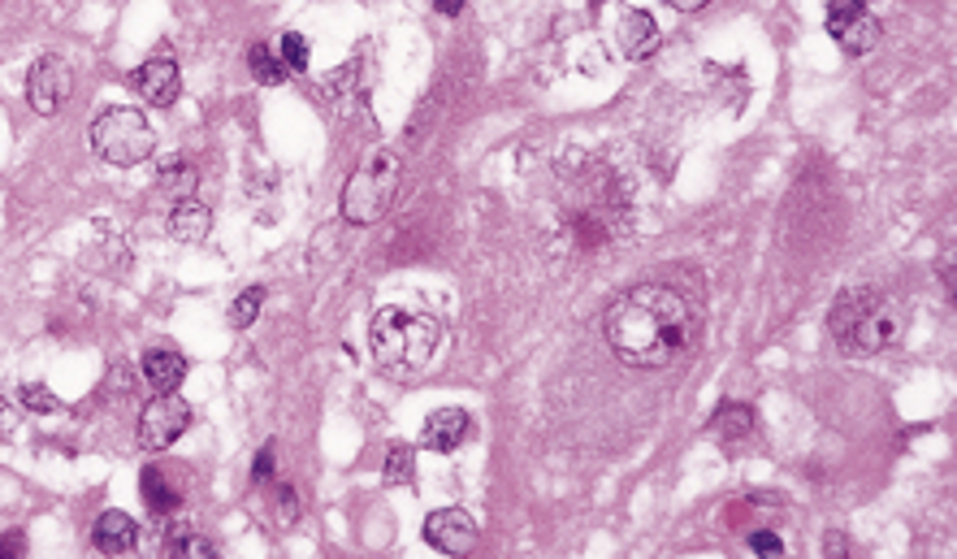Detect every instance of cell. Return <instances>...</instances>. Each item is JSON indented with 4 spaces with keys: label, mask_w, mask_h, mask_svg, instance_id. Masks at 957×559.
<instances>
[{
    "label": "cell",
    "mask_w": 957,
    "mask_h": 559,
    "mask_svg": "<svg viewBox=\"0 0 957 559\" xmlns=\"http://www.w3.org/2000/svg\"><path fill=\"white\" fill-rule=\"evenodd\" d=\"M607 348L624 369H668L697 339V308L668 282H637L603 317Z\"/></svg>",
    "instance_id": "6da1fadb"
},
{
    "label": "cell",
    "mask_w": 957,
    "mask_h": 559,
    "mask_svg": "<svg viewBox=\"0 0 957 559\" xmlns=\"http://www.w3.org/2000/svg\"><path fill=\"white\" fill-rule=\"evenodd\" d=\"M827 326H832L836 343L845 351L880 355V351H892L905 339V308L897 299H889L884 291L854 286V291H840Z\"/></svg>",
    "instance_id": "7a4b0ae2"
},
{
    "label": "cell",
    "mask_w": 957,
    "mask_h": 559,
    "mask_svg": "<svg viewBox=\"0 0 957 559\" xmlns=\"http://www.w3.org/2000/svg\"><path fill=\"white\" fill-rule=\"evenodd\" d=\"M442 330L433 317L425 313H408V308H377L373 326H369V348H373V364L391 369V373H416L429 364V355L438 348Z\"/></svg>",
    "instance_id": "3957f363"
},
{
    "label": "cell",
    "mask_w": 957,
    "mask_h": 559,
    "mask_svg": "<svg viewBox=\"0 0 957 559\" xmlns=\"http://www.w3.org/2000/svg\"><path fill=\"white\" fill-rule=\"evenodd\" d=\"M399 183H404V161L399 152L391 147H377L360 161V169L346 178L339 196V212L346 226H377L386 212L395 209V196H399Z\"/></svg>",
    "instance_id": "277c9868"
},
{
    "label": "cell",
    "mask_w": 957,
    "mask_h": 559,
    "mask_svg": "<svg viewBox=\"0 0 957 559\" xmlns=\"http://www.w3.org/2000/svg\"><path fill=\"white\" fill-rule=\"evenodd\" d=\"M87 143H91V152H96L105 165H113V169H135V165H143V161L156 152V131H152V122H147L139 109H131V105H109V109H100V113L91 118Z\"/></svg>",
    "instance_id": "5b68a950"
},
{
    "label": "cell",
    "mask_w": 957,
    "mask_h": 559,
    "mask_svg": "<svg viewBox=\"0 0 957 559\" xmlns=\"http://www.w3.org/2000/svg\"><path fill=\"white\" fill-rule=\"evenodd\" d=\"M187 429H191V404H187L178 391H161L156 399L143 404L135 438L143 451H165V447H174Z\"/></svg>",
    "instance_id": "8992f818"
},
{
    "label": "cell",
    "mask_w": 957,
    "mask_h": 559,
    "mask_svg": "<svg viewBox=\"0 0 957 559\" xmlns=\"http://www.w3.org/2000/svg\"><path fill=\"white\" fill-rule=\"evenodd\" d=\"M69 87H74L69 62L57 57V53H44V57H35L31 70H26V105H31L40 118H53V113L66 105Z\"/></svg>",
    "instance_id": "52a82bcc"
},
{
    "label": "cell",
    "mask_w": 957,
    "mask_h": 559,
    "mask_svg": "<svg viewBox=\"0 0 957 559\" xmlns=\"http://www.w3.org/2000/svg\"><path fill=\"white\" fill-rule=\"evenodd\" d=\"M477 538H481L477 520L464 507H438L425 520V542L433 551H442V556H469L477 547Z\"/></svg>",
    "instance_id": "ba28073f"
},
{
    "label": "cell",
    "mask_w": 957,
    "mask_h": 559,
    "mask_svg": "<svg viewBox=\"0 0 957 559\" xmlns=\"http://www.w3.org/2000/svg\"><path fill=\"white\" fill-rule=\"evenodd\" d=\"M131 87H135L147 105L169 109V105L183 96V70H178V62H169V57H152V62H143V66L131 74Z\"/></svg>",
    "instance_id": "9c48e42d"
},
{
    "label": "cell",
    "mask_w": 957,
    "mask_h": 559,
    "mask_svg": "<svg viewBox=\"0 0 957 559\" xmlns=\"http://www.w3.org/2000/svg\"><path fill=\"white\" fill-rule=\"evenodd\" d=\"M91 547L105 551V556H131L139 547V520L127 516L122 507L100 512L96 525H91Z\"/></svg>",
    "instance_id": "30bf717a"
},
{
    "label": "cell",
    "mask_w": 957,
    "mask_h": 559,
    "mask_svg": "<svg viewBox=\"0 0 957 559\" xmlns=\"http://www.w3.org/2000/svg\"><path fill=\"white\" fill-rule=\"evenodd\" d=\"M469 434H473V420H469L464 408H438V413L425 417V434H420V442H425L429 451H438V456H451V451L464 447Z\"/></svg>",
    "instance_id": "8fae6325"
},
{
    "label": "cell",
    "mask_w": 957,
    "mask_h": 559,
    "mask_svg": "<svg viewBox=\"0 0 957 559\" xmlns=\"http://www.w3.org/2000/svg\"><path fill=\"white\" fill-rule=\"evenodd\" d=\"M616 44L628 62L654 57V48H659V22H654L646 9H624V13H619Z\"/></svg>",
    "instance_id": "7c38bea8"
},
{
    "label": "cell",
    "mask_w": 957,
    "mask_h": 559,
    "mask_svg": "<svg viewBox=\"0 0 957 559\" xmlns=\"http://www.w3.org/2000/svg\"><path fill=\"white\" fill-rule=\"evenodd\" d=\"M827 35L840 44V53H845V57H867V53H876V48H880V22H876L867 9L849 13L845 22H832V26H827Z\"/></svg>",
    "instance_id": "4fadbf2b"
},
{
    "label": "cell",
    "mask_w": 957,
    "mask_h": 559,
    "mask_svg": "<svg viewBox=\"0 0 957 559\" xmlns=\"http://www.w3.org/2000/svg\"><path fill=\"white\" fill-rule=\"evenodd\" d=\"M187 355L174 348H152L143 355V382L161 395V391H178L183 382H187Z\"/></svg>",
    "instance_id": "5bb4252c"
},
{
    "label": "cell",
    "mask_w": 957,
    "mask_h": 559,
    "mask_svg": "<svg viewBox=\"0 0 957 559\" xmlns=\"http://www.w3.org/2000/svg\"><path fill=\"white\" fill-rule=\"evenodd\" d=\"M165 230H169V239H178V243H200V239H208V230H212V209L200 205L196 196H191V200H174V209L165 217Z\"/></svg>",
    "instance_id": "9a60e30c"
},
{
    "label": "cell",
    "mask_w": 957,
    "mask_h": 559,
    "mask_svg": "<svg viewBox=\"0 0 957 559\" xmlns=\"http://www.w3.org/2000/svg\"><path fill=\"white\" fill-rule=\"evenodd\" d=\"M139 494H143V503H147L152 516H174L178 503H183V494L174 486L169 469H161V464H147V469L139 473Z\"/></svg>",
    "instance_id": "2e32d148"
},
{
    "label": "cell",
    "mask_w": 957,
    "mask_h": 559,
    "mask_svg": "<svg viewBox=\"0 0 957 559\" xmlns=\"http://www.w3.org/2000/svg\"><path fill=\"white\" fill-rule=\"evenodd\" d=\"M165 551L169 556H187V559H208L217 556V542L208 538L196 520H174L165 529Z\"/></svg>",
    "instance_id": "e0dca14e"
},
{
    "label": "cell",
    "mask_w": 957,
    "mask_h": 559,
    "mask_svg": "<svg viewBox=\"0 0 957 559\" xmlns=\"http://www.w3.org/2000/svg\"><path fill=\"white\" fill-rule=\"evenodd\" d=\"M711 429H715L724 442H746V438L754 434V408H750V404H737V399H728V404H719V408H715Z\"/></svg>",
    "instance_id": "ac0fdd59"
},
{
    "label": "cell",
    "mask_w": 957,
    "mask_h": 559,
    "mask_svg": "<svg viewBox=\"0 0 957 559\" xmlns=\"http://www.w3.org/2000/svg\"><path fill=\"white\" fill-rule=\"evenodd\" d=\"M156 183H161V191H165L169 200H191L196 187H200V169H196L191 161L178 156V161H165V165H161Z\"/></svg>",
    "instance_id": "d6986e66"
},
{
    "label": "cell",
    "mask_w": 957,
    "mask_h": 559,
    "mask_svg": "<svg viewBox=\"0 0 957 559\" xmlns=\"http://www.w3.org/2000/svg\"><path fill=\"white\" fill-rule=\"evenodd\" d=\"M382 482H386V486H411V482H416V447L391 442L386 464H382Z\"/></svg>",
    "instance_id": "ffe728a7"
},
{
    "label": "cell",
    "mask_w": 957,
    "mask_h": 559,
    "mask_svg": "<svg viewBox=\"0 0 957 559\" xmlns=\"http://www.w3.org/2000/svg\"><path fill=\"white\" fill-rule=\"evenodd\" d=\"M248 66H252V78L261 83V87H282L290 70L282 66V57H274V48L270 44H252L248 48Z\"/></svg>",
    "instance_id": "44dd1931"
},
{
    "label": "cell",
    "mask_w": 957,
    "mask_h": 559,
    "mask_svg": "<svg viewBox=\"0 0 957 559\" xmlns=\"http://www.w3.org/2000/svg\"><path fill=\"white\" fill-rule=\"evenodd\" d=\"M18 399H22V408L26 413H35V417H48V413H62V399L44 386V382H22L18 386Z\"/></svg>",
    "instance_id": "7402d4cb"
},
{
    "label": "cell",
    "mask_w": 957,
    "mask_h": 559,
    "mask_svg": "<svg viewBox=\"0 0 957 559\" xmlns=\"http://www.w3.org/2000/svg\"><path fill=\"white\" fill-rule=\"evenodd\" d=\"M261 304H265V286H248V291L230 304V326H234V330H248V326L261 317Z\"/></svg>",
    "instance_id": "603a6c76"
},
{
    "label": "cell",
    "mask_w": 957,
    "mask_h": 559,
    "mask_svg": "<svg viewBox=\"0 0 957 559\" xmlns=\"http://www.w3.org/2000/svg\"><path fill=\"white\" fill-rule=\"evenodd\" d=\"M277 57H282V66H286L290 74L308 70V44H304V35L286 31V35H282V44H277Z\"/></svg>",
    "instance_id": "cb8c5ba5"
},
{
    "label": "cell",
    "mask_w": 957,
    "mask_h": 559,
    "mask_svg": "<svg viewBox=\"0 0 957 559\" xmlns=\"http://www.w3.org/2000/svg\"><path fill=\"white\" fill-rule=\"evenodd\" d=\"M746 547H750L754 556H784V542L771 529H754L750 538H746Z\"/></svg>",
    "instance_id": "d4e9b609"
},
{
    "label": "cell",
    "mask_w": 957,
    "mask_h": 559,
    "mask_svg": "<svg viewBox=\"0 0 957 559\" xmlns=\"http://www.w3.org/2000/svg\"><path fill=\"white\" fill-rule=\"evenodd\" d=\"M277 516H282V525L299 520V494H295V486H277Z\"/></svg>",
    "instance_id": "484cf974"
},
{
    "label": "cell",
    "mask_w": 957,
    "mask_h": 559,
    "mask_svg": "<svg viewBox=\"0 0 957 559\" xmlns=\"http://www.w3.org/2000/svg\"><path fill=\"white\" fill-rule=\"evenodd\" d=\"M274 456H277V442H265L261 456H256V464H252V482H256V486L274 478Z\"/></svg>",
    "instance_id": "4316f807"
},
{
    "label": "cell",
    "mask_w": 957,
    "mask_h": 559,
    "mask_svg": "<svg viewBox=\"0 0 957 559\" xmlns=\"http://www.w3.org/2000/svg\"><path fill=\"white\" fill-rule=\"evenodd\" d=\"M0 556L4 559L26 556V534H22V529H4V534H0Z\"/></svg>",
    "instance_id": "83f0119b"
},
{
    "label": "cell",
    "mask_w": 957,
    "mask_h": 559,
    "mask_svg": "<svg viewBox=\"0 0 957 559\" xmlns=\"http://www.w3.org/2000/svg\"><path fill=\"white\" fill-rule=\"evenodd\" d=\"M858 9H867V0H827V26H832V22H845V18L858 13Z\"/></svg>",
    "instance_id": "f1b7e54d"
},
{
    "label": "cell",
    "mask_w": 957,
    "mask_h": 559,
    "mask_svg": "<svg viewBox=\"0 0 957 559\" xmlns=\"http://www.w3.org/2000/svg\"><path fill=\"white\" fill-rule=\"evenodd\" d=\"M823 551H827V556H849V538H845V534H827V538H823Z\"/></svg>",
    "instance_id": "f546056e"
},
{
    "label": "cell",
    "mask_w": 957,
    "mask_h": 559,
    "mask_svg": "<svg viewBox=\"0 0 957 559\" xmlns=\"http://www.w3.org/2000/svg\"><path fill=\"white\" fill-rule=\"evenodd\" d=\"M433 9H438L442 18H460V13H464V0H433Z\"/></svg>",
    "instance_id": "4dcf8cb0"
},
{
    "label": "cell",
    "mask_w": 957,
    "mask_h": 559,
    "mask_svg": "<svg viewBox=\"0 0 957 559\" xmlns=\"http://www.w3.org/2000/svg\"><path fill=\"white\" fill-rule=\"evenodd\" d=\"M668 4H672L676 13H697V9H706L711 0H668Z\"/></svg>",
    "instance_id": "1f68e13d"
},
{
    "label": "cell",
    "mask_w": 957,
    "mask_h": 559,
    "mask_svg": "<svg viewBox=\"0 0 957 559\" xmlns=\"http://www.w3.org/2000/svg\"><path fill=\"white\" fill-rule=\"evenodd\" d=\"M0 429H13V413H9V399L0 395Z\"/></svg>",
    "instance_id": "d6a6232c"
}]
</instances>
